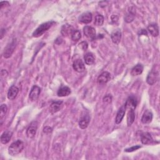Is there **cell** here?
Masks as SVG:
<instances>
[{"label": "cell", "mask_w": 160, "mask_h": 160, "mask_svg": "<svg viewBox=\"0 0 160 160\" xmlns=\"http://www.w3.org/2000/svg\"><path fill=\"white\" fill-rule=\"evenodd\" d=\"M24 147V142L20 139H18L12 142L9 146L8 152L11 156H16L22 151Z\"/></svg>", "instance_id": "1"}, {"label": "cell", "mask_w": 160, "mask_h": 160, "mask_svg": "<svg viewBox=\"0 0 160 160\" xmlns=\"http://www.w3.org/2000/svg\"><path fill=\"white\" fill-rule=\"evenodd\" d=\"M54 24H55V22L54 21H49L41 24L33 32L32 36L34 38H38L42 36L46 31H47Z\"/></svg>", "instance_id": "2"}, {"label": "cell", "mask_w": 160, "mask_h": 160, "mask_svg": "<svg viewBox=\"0 0 160 160\" xmlns=\"http://www.w3.org/2000/svg\"><path fill=\"white\" fill-rule=\"evenodd\" d=\"M159 78V73L158 70L155 69L154 68L148 73L146 78V82L148 84L152 86L154 85L158 80Z\"/></svg>", "instance_id": "3"}, {"label": "cell", "mask_w": 160, "mask_h": 160, "mask_svg": "<svg viewBox=\"0 0 160 160\" xmlns=\"http://www.w3.org/2000/svg\"><path fill=\"white\" fill-rule=\"evenodd\" d=\"M16 44H17V41L16 39H13L11 42L7 44L3 52V56L5 58H9L11 56L12 54L13 53L16 48Z\"/></svg>", "instance_id": "4"}, {"label": "cell", "mask_w": 160, "mask_h": 160, "mask_svg": "<svg viewBox=\"0 0 160 160\" xmlns=\"http://www.w3.org/2000/svg\"><path fill=\"white\" fill-rule=\"evenodd\" d=\"M38 128V122L36 121H32L29 125L26 130V135L29 138H33L36 134Z\"/></svg>", "instance_id": "5"}, {"label": "cell", "mask_w": 160, "mask_h": 160, "mask_svg": "<svg viewBox=\"0 0 160 160\" xmlns=\"http://www.w3.org/2000/svg\"><path fill=\"white\" fill-rule=\"evenodd\" d=\"M83 32L84 36L91 40H94L96 38V31L93 27L89 26H84L83 28Z\"/></svg>", "instance_id": "6"}, {"label": "cell", "mask_w": 160, "mask_h": 160, "mask_svg": "<svg viewBox=\"0 0 160 160\" xmlns=\"http://www.w3.org/2000/svg\"><path fill=\"white\" fill-rule=\"evenodd\" d=\"M89 121H90V116L89 114L86 112L82 114L79 121V128L82 129H86L88 126Z\"/></svg>", "instance_id": "7"}, {"label": "cell", "mask_w": 160, "mask_h": 160, "mask_svg": "<svg viewBox=\"0 0 160 160\" xmlns=\"http://www.w3.org/2000/svg\"><path fill=\"white\" fill-rule=\"evenodd\" d=\"M41 88L38 86L37 85H34L31 91H30V92H29V99L32 101H34L36 100H37L40 95V93H41Z\"/></svg>", "instance_id": "8"}, {"label": "cell", "mask_w": 160, "mask_h": 160, "mask_svg": "<svg viewBox=\"0 0 160 160\" xmlns=\"http://www.w3.org/2000/svg\"><path fill=\"white\" fill-rule=\"evenodd\" d=\"M72 68L74 71H76L78 72H82L85 71L86 68L84 63L83 62L82 60L81 59H76L72 64Z\"/></svg>", "instance_id": "9"}, {"label": "cell", "mask_w": 160, "mask_h": 160, "mask_svg": "<svg viewBox=\"0 0 160 160\" xmlns=\"http://www.w3.org/2000/svg\"><path fill=\"white\" fill-rule=\"evenodd\" d=\"M78 19H79V21L81 23L88 24L92 21V13L89 11L83 12L80 15Z\"/></svg>", "instance_id": "10"}, {"label": "cell", "mask_w": 160, "mask_h": 160, "mask_svg": "<svg viewBox=\"0 0 160 160\" xmlns=\"http://www.w3.org/2000/svg\"><path fill=\"white\" fill-rule=\"evenodd\" d=\"M111 78V74L109 72H102L98 78L97 82L99 84H104L107 83Z\"/></svg>", "instance_id": "11"}, {"label": "cell", "mask_w": 160, "mask_h": 160, "mask_svg": "<svg viewBox=\"0 0 160 160\" xmlns=\"http://www.w3.org/2000/svg\"><path fill=\"white\" fill-rule=\"evenodd\" d=\"M137 104H138V101H137L136 98L133 96H131L127 99L124 104V106L126 107V109H135V108H136Z\"/></svg>", "instance_id": "12"}, {"label": "cell", "mask_w": 160, "mask_h": 160, "mask_svg": "<svg viewBox=\"0 0 160 160\" xmlns=\"http://www.w3.org/2000/svg\"><path fill=\"white\" fill-rule=\"evenodd\" d=\"M19 88L16 86L12 85L9 88V90L8 91V94H7L8 98L9 100L14 99L16 98V96H17V95H18V94L19 92Z\"/></svg>", "instance_id": "13"}, {"label": "cell", "mask_w": 160, "mask_h": 160, "mask_svg": "<svg viewBox=\"0 0 160 160\" xmlns=\"http://www.w3.org/2000/svg\"><path fill=\"white\" fill-rule=\"evenodd\" d=\"M62 107V101H52L49 107L50 112L53 114L58 112Z\"/></svg>", "instance_id": "14"}, {"label": "cell", "mask_w": 160, "mask_h": 160, "mask_svg": "<svg viewBox=\"0 0 160 160\" xmlns=\"http://www.w3.org/2000/svg\"><path fill=\"white\" fill-rule=\"evenodd\" d=\"M141 141L143 144L148 145L152 143L153 139L149 132H145L141 135Z\"/></svg>", "instance_id": "15"}, {"label": "cell", "mask_w": 160, "mask_h": 160, "mask_svg": "<svg viewBox=\"0 0 160 160\" xmlns=\"http://www.w3.org/2000/svg\"><path fill=\"white\" fill-rule=\"evenodd\" d=\"M126 107H125L124 104L122 105L118 109V111L117 112V114H116V118H115V122H116V124H119L122 121V119H123V118L124 116L125 112H126Z\"/></svg>", "instance_id": "16"}, {"label": "cell", "mask_w": 160, "mask_h": 160, "mask_svg": "<svg viewBox=\"0 0 160 160\" xmlns=\"http://www.w3.org/2000/svg\"><path fill=\"white\" fill-rule=\"evenodd\" d=\"M152 113L150 110H146L142 116L141 121L143 124H149L152 121Z\"/></svg>", "instance_id": "17"}, {"label": "cell", "mask_w": 160, "mask_h": 160, "mask_svg": "<svg viewBox=\"0 0 160 160\" xmlns=\"http://www.w3.org/2000/svg\"><path fill=\"white\" fill-rule=\"evenodd\" d=\"M74 30V29L71 25L66 24L62 26L61 33L63 36H68L69 35H71Z\"/></svg>", "instance_id": "18"}, {"label": "cell", "mask_w": 160, "mask_h": 160, "mask_svg": "<svg viewBox=\"0 0 160 160\" xmlns=\"http://www.w3.org/2000/svg\"><path fill=\"white\" fill-rule=\"evenodd\" d=\"M12 136V132L9 131V130H7L5 131L2 132V134L1 136V143L5 144H7L8 142H9L10 139H11Z\"/></svg>", "instance_id": "19"}, {"label": "cell", "mask_w": 160, "mask_h": 160, "mask_svg": "<svg viewBox=\"0 0 160 160\" xmlns=\"http://www.w3.org/2000/svg\"><path fill=\"white\" fill-rule=\"evenodd\" d=\"M71 89L66 86H62L59 88L57 92V94L59 97H64L68 96L71 94Z\"/></svg>", "instance_id": "20"}, {"label": "cell", "mask_w": 160, "mask_h": 160, "mask_svg": "<svg viewBox=\"0 0 160 160\" xmlns=\"http://www.w3.org/2000/svg\"><path fill=\"white\" fill-rule=\"evenodd\" d=\"M148 31L153 37H157L159 35V27L156 23L150 24L148 26Z\"/></svg>", "instance_id": "21"}, {"label": "cell", "mask_w": 160, "mask_h": 160, "mask_svg": "<svg viewBox=\"0 0 160 160\" xmlns=\"http://www.w3.org/2000/svg\"><path fill=\"white\" fill-rule=\"evenodd\" d=\"M111 38L114 44H118L121 39V32L119 29L114 31L111 34Z\"/></svg>", "instance_id": "22"}, {"label": "cell", "mask_w": 160, "mask_h": 160, "mask_svg": "<svg viewBox=\"0 0 160 160\" xmlns=\"http://www.w3.org/2000/svg\"><path fill=\"white\" fill-rule=\"evenodd\" d=\"M135 14H136L135 9L133 7H131L129 8V10L128 12L125 15L124 21L128 23L131 22L134 19Z\"/></svg>", "instance_id": "23"}, {"label": "cell", "mask_w": 160, "mask_h": 160, "mask_svg": "<svg viewBox=\"0 0 160 160\" xmlns=\"http://www.w3.org/2000/svg\"><path fill=\"white\" fill-rule=\"evenodd\" d=\"M8 113V107L5 104H2L0 106V124L4 122Z\"/></svg>", "instance_id": "24"}, {"label": "cell", "mask_w": 160, "mask_h": 160, "mask_svg": "<svg viewBox=\"0 0 160 160\" xmlns=\"http://www.w3.org/2000/svg\"><path fill=\"white\" fill-rule=\"evenodd\" d=\"M143 65L141 64H138L136 66H134L131 71V74L133 76H138L140 75L142 71H143Z\"/></svg>", "instance_id": "25"}, {"label": "cell", "mask_w": 160, "mask_h": 160, "mask_svg": "<svg viewBox=\"0 0 160 160\" xmlns=\"http://www.w3.org/2000/svg\"><path fill=\"white\" fill-rule=\"evenodd\" d=\"M135 119V112L134 109H130L128 112L127 115V124L128 126H130L134 122Z\"/></svg>", "instance_id": "26"}, {"label": "cell", "mask_w": 160, "mask_h": 160, "mask_svg": "<svg viewBox=\"0 0 160 160\" xmlns=\"http://www.w3.org/2000/svg\"><path fill=\"white\" fill-rule=\"evenodd\" d=\"M85 63L87 65H92L94 64L95 59L93 54L91 52H87L84 56Z\"/></svg>", "instance_id": "27"}, {"label": "cell", "mask_w": 160, "mask_h": 160, "mask_svg": "<svg viewBox=\"0 0 160 160\" xmlns=\"http://www.w3.org/2000/svg\"><path fill=\"white\" fill-rule=\"evenodd\" d=\"M104 22V17L102 15H101V14H97L95 16L94 18V24L96 26H102Z\"/></svg>", "instance_id": "28"}, {"label": "cell", "mask_w": 160, "mask_h": 160, "mask_svg": "<svg viewBox=\"0 0 160 160\" xmlns=\"http://www.w3.org/2000/svg\"><path fill=\"white\" fill-rule=\"evenodd\" d=\"M71 36V39L73 41H78L81 38V31L78 29H74Z\"/></svg>", "instance_id": "29"}, {"label": "cell", "mask_w": 160, "mask_h": 160, "mask_svg": "<svg viewBox=\"0 0 160 160\" xmlns=\"http://www.w3.org/2000/svg\"><path fill=\"white\" fill-rule=\"evenodd\" d=\"M141 146H139V145H136V146H133L131 148H126L124 149V151L125 152H133L134 151H136L138 150V149L141 148Z\"/></svg>", "instance_id": "30"}, {"label": "cell", "mask_w": 160, "mask_h": 160, "mask_svg": "<svg viewBox=\"0 0 160 160\" xmlns=\"http://www.w3.org/2000/svg\"><path fill=\"white\" fill-rule=\"evenodd\" d=\"M79 48L82 51H86L88 48V44L86 41H82L79 44Z\"/></svg>", "instance_id": "31"}, {"label": "cell", "mask_w": 160, "mask_h": 160, "mask_svg": "<svg viewBox=\"0 0 160 160\" xmlns=\"http://www.w3.org/2000/svg\"><path fill=\"white\" fill-rule=\"evenodd\" d=\"M102 100H103V102H104L109 103V102H111V101H112V96H111V94H107V95H106V96L103 98Z\"/></svg>", "instance_id": "32"}, {"label": "cell", "mask_w": 160, "mask_h": 160, "mask_svg": "<svg viewBox=\"0 0 160 160\" xmlns=\"http://www.w3.org/2000/svg\"><path fill=\"white\" fill-rule=\"evenodd\" d=\"M52 129L49 126H46L43 129V132L45 133H49L51 132H52Z\"/></svg>", "instance_id": "33"}, {"label": "cell", "mask_w": 160, "mask_h": 160, "mask_svg": "<svg viewBox=\"0 0 160 160\" xmlns=\"http://www.w3.org/2000/svg\"><path fill=\"white\" fill-rule=\"evenodd\" d=\"M142 34L147 35V32H146V31L144 30V29H141V30L139 32V35H141V34Z\"/></svg>", "instance_id": "34"}]
</instances>
